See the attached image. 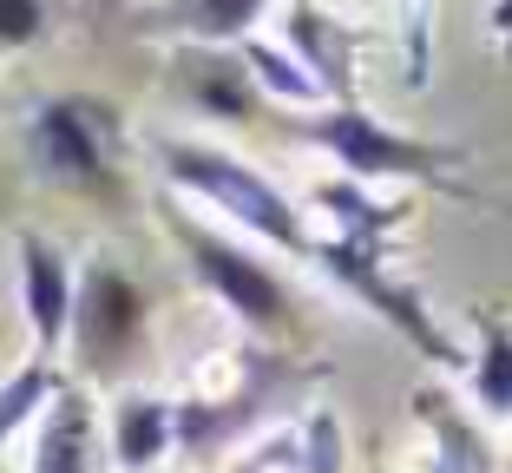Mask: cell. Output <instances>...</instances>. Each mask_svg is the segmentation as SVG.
Masks as SVG:
<instances>
[{
    "label": "cell",
    "mask_w": 512,
    "mask_h": 473,
    "mask_svg": "<svg viewBox=\"0 0 512 473\" xmlns=\"http://www.w3.org/2000/svg\"><path fill=\"white\" fill-rule=\"evenodd\" d=\"M493 33L506 46V66H512V0H493Z\"/></svg>",
    "instance_id": "ffe728a7"
},
{
    "label": "cell",
    "mask_w": 512,
    "mask_h": 473,
    "mask_svg": "<svg viewBox=\"0 0 512 473\" xmlns=\"http://www.w3.org/2000/svg\"><path fill=\"white\" fill-rule=\"evenodd\" d=\"M473 401L493 421H512V329L499 316H480V355H473Z\"/></svg>",
    "instance_id": "9a60e30c"
},
{
    "label": "cell",
    "mask_w": 512,
    "mask_h": 473,
    "mask_svg": "<svg viewBox=\"0 0 512 473\" xmlns=\"http://www.w3.org/2000/svg\"><path fill=\"white\" fill-rule=\"evenodd\" d=\"M184 92L191 106H204L211 119H250L256 106V79L243 60H230L224 46H184Z\"/></svg>",
    "instance_id": "7c38bea8"
},
{
    "label": "cell",
    "mask_w": 512,
    "mask_h": 473,
    "mask_svg": "<svg viewBox=\"0 0 512 473\" xmlns=\"http://www.w3.org/2000/svg\"><path fill=\"white\" fill-rule=\"evenodd\" d=\"M322 211H335V224H342V230H335V237H316L309 263H322V270H329L348 296H362V303L375 309L381 322H388L394 336L414 342L427 362L467 368V355L453 349V342L440 336V322L427 316L421 290H414L407 276L388 270V224H394L401 211H394V204L362 198V184H329V191H322Z\"/></svg>",
    "instance_id": "6da1fadb"
},
{
    "label": "cell",
    "mask_w": 512,
    "mask_h": 473,
    "mask_svg": "<svg viewBox=\"0 0 512 473\" xmlns=\"http://www.w3.org/2000/svg\"><path fill=\"white\" fill-rule=\"evenodd\" d=\"M243 66H250V79H256V92L270 86L276 99H296V106H316L322 99V86L309 73H302L289 53H276V46H256V40H243Z\"/></svg>",
    "instance_id": "ac0fdd59"
},
{
    "label": "cell",
    "mask_w": 512,
    "mask_h": 473,
    "mask_svg": "<svg viewBox=\"0 0 512 473\" xmlns=\"http://www.w3.org/2000/svg\"><path fill=\"white\" fill-rule=\"evenodd\" d=\"M506 473H512V467H506Z\"/></svg>",
    "instance_id": "44dd1931"
},
{
    "label": "cell",
    "mask_w": 512,
    "mask_h": 473,
    "mask_svg": "<svg viewBox=\"0 0 512 473\" xmlns=\"http://www.w3.org/2000/svg\"><path fill=\"white\" fill-rule=\"evenodd\" d=\"M46 27V0H0V46H27Z\"/></svg>",
    "instance_id": "d6986e66"
},
{
    "label": "cell",
    "mask_w": 512,
    "mask_h": 473,
    "mask_svg": "<svg viewBox=\"0 0 512 473\" xmlns=\"http://www.w3.org/2000/svg\"><path fill=\"white\" fill-rule=\"evenodd\" d=\"M73 263H66L60 244L46 237H20V303H27V329H33V355L60 362L66 329H73Z\"/></svg>",
    "instance_id": "52a82bcc"
},
{
    "label": "cell",
    "mask_w": 512,
    "mask_h": 473,
    "mask_svg": "<svg viewBox=\"0 0 512 473\" xmlns=\"http://www.w3.org/2000/svg\"><path fill=\"white\" fill-rule=\"evenodd\" d=\"M60 382H66L60 362H46V355H27V362H20L14 375L0 382V447L14 441L27 421H40V408L60 395Z\"/></svg>",
    "instance_id": "5bb4252c"
},
{
    "label": "cell",
    "mask_w": 512,
    "mask_h": 473,
    "mask_svg": "<svg viewBox=\"0 0 512 473\" xmlns=\"http://www.w3.org/2000/svg\"><path fill=\"white\" fill-rule=\"evenodd\" d=\"M158 165H165V178L178 184V191L204 198L211 211H224L230 224L256 230L263 244L289 250V257H309V250H316V237L302 230L296 204H289L256 165L230 158L224 145H204V138H165V145H158Z\"/></svg>",
    "instance_id": "7a4b0ae2"
},
{
    "label": "cell",
    "mask_w": 512,
    "mask_h": 473,
    "mask_svg": "<svg viewBox=\"0 0 512 473\" xmlns=\"http://www.w3.org/2000/svg\"><path fill=\"white\" fill-rule=\"evenodd\" d=\"M421 414L434 421V467H427V473H493L486 441H480V434H473L440 395H421Z\"/></svg>",
    "instance_id": "2e32d148"
},
{
    "label": "cell",
    "mask_w": 512,
    "mask_h": 473,
    "mask_svg": "<svg viewBox=\"0 0 512 473\" xmlns=\"http://www.w3.org/2000/svg\"><path fill=\"white\" fill-rule=\"evenodd\" d=\"M263 7H270V0H171L151 27L178 33L184 46H243Z\"/></svg>",
    "instance_id": "4fadbf2b"
},
{
    "label": "cell",
    "mask_w": 512,
    "mask_h": 473,
    "mask_svg": "<svg viewBox=\"0 0 512 473\" xmlns=\"http://www.w3.org/2000/svg\"><path fill=\"white\" fill-rule=\"evenodd\" d=\"M296 138L322 145V152L348 171V184H375V178L447 184V171L467 165L460 145H434V138L394 132V125L375 119L368 106H329V112H316V119H296Z\"/></svg>",
    "instance_id": "277c9868"
},
{
    "label": "cell",
    "mask_w": 512,
    "mask_h": 473,
    "mask_svg": "<svg viewBox=\"0 0 512 473\" xmlns=\"http://www.w3.org/2000/svg\"><path fill=\"white\" fill-rule=\"evenodd\" d=\"M289 46H296V66L322 86V99L355 106V79H348L355 27H342L335 14H322L316 0H296V14H289Z\"/></svg>",
    "instance_id": "9c48e42d"
},
{
    "label": "cell",
    "mask_w": 512,
    "mask_h": 473,
    "mask_svg": "<svg viewBox=\"0 0 512 473\" xmlns=\"http://www.w3.org/2000/svg\"><path fill=\"white\" fill-rule=\"evenodd\" d=\"M145 329H151V303L119 263H86L73 283V362L79 375H119L138 349H145Z\"/></svg>",
    "instance_id": "8992f818"
},
{
    "label": "cell",
    "mask_w": 512,
    "mask_h": 473,
    "mask_svg": "<svg viewBox=\"0 0 512 473\" xmlns=\"http://www.w3.org/2000/svg\"><path fill=\"white\" fill-rule=\"evenodd\" d=\"M33 473H99V421H92V401L73 382H60V395L40 408Z\"/></svg>",
    "instance_id": "ba28073f"
},
{
    "label": "cell",
    "mask_w": 512,
    "mask_h": 473,
    "mask_svg": "<svg viewBox=\"0 0 512 473\" xmlns=\"http://www.w3.org/2000/svg\"><path fill=\"white\" fill-rule=\"evenodd\" d=\"M27 152L33 171L60 191H79V198H119V112L106 99H86V92H60L33 106L27 119Z\"/></svg>",
    "instance_id": "3957f363"
},
{
    "label": "cell",
    "mask_w": 512,
    "mask_h": 473,
    "mask_svg": "<svg viewBox=\"0 0 512 473\" xmlns=\"http://www.w3.org/2000/svg\"><path fill=\"white\" fill-rule=\"evenodd\" d=\"M171 237H178V250L191 257L197 283H204L243 329H256V336H289V329H296V296H289V283L256 257V250H243V244H230V237H217V230H204L184 211H171Z\"/></svg>",
    "instance_id": "5b68a950"
},
{
    "label": "cell",
    "mask_w": 512,
    "mask_h": 473,
    "mask_svg": "<svg viewBox=\"0 0 512 473\" xmlns=\"http://www.w3.org/2000/svg\"><path fill=\"white\" fill-rule=\"evenodd\" d=\"M237 473H342V441H335V421L329 414H309L296 428L270 434L243 454Z\"/></svg>",
    "instance_id": "8fae6325"
},
{
    "label": "cell",
    "mask_w": 512,
    "mask_h": 473,
    "mask_svg": "<svg viewBox=\"0 0 512 473\" xmlns=\"http://www.w3.org/2000/svg\"><path fill=\"white\" fill-rule=\"evenodd\" d=\"M394 27H401V79L427 92V79H434V0H394Z\"/></svg>",
    "instance_id": "e0dca14e"
},
{
    "label": "cell",
    "mask_w": 512,
    "mask_h": 473,
    "mask_svg": "<svg viewBox=\"0 0 512 473\" xmlns=\"http://www.w3.org/2000/svg\"><path fill=\"white\" fill-rule=\"evenodd\" d=\"M178 447V401L165 395H119L112 408V467L119 473H158V460Z\"/></svg>",
    "instance_id": "30bf717a"
}]
</instances>
